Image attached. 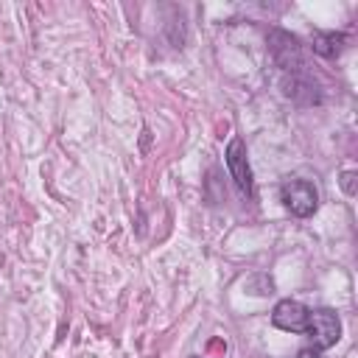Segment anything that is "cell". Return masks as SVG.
Segmentation results:
<instances>
[{
    "instance_id": "5",
    "label": "cell",
    "mask_w": 358,
    "mask_h": 358,
    "mask_svg": "<svg viewBox=\"0 0 358 358\" xmlns=\"http://www.w3.org/2000/svg\"><path fill=\"white\" fill-rule=\"evenodd\" d=\"M227 168L235 179V185L243 190V193H252V168H249V159H246V143L241 137H232L229 145H227Z\"/></svg>"
},
{
    "instance_id": "4",
    "label": "cell",
    "mask_w": 358,
    "mask_h": 358,
    "mask_svg": "<svg viewBox=\"0 0 358 358\" xmlns=\"http://www.w3.org/2000/svg\"><path fill=\"white\" fill-rule=\"evenodd\" d=\"M308 308L296 299H280L271 310V324L285 330V333H305L308 327Z\"/></svg>"
},
{
    "instance_id": "1",
    "label": "cell",
    "mask_w": 358,
    "mask_h": 358,
    "mask_svg": "<svg viewBox=\"0 0 358 358\" xmlns=\"http://www.w3.org/2000/svg\"><path fill=\"white\" fill-rule=\"evenodd\" d=\"M280 199H282L285 210L296 218H308L319 207V193L308 179H285L280 187Z\"/></svg>"
},
{
    "instance_id": "6",
    "label": "cell",
    "mask_w": 358,
    "mask_h": 358,
    "mask_svg": "<svg viewBox=\"0 0 358 358\" xmlns=\"http://www.w3.org/2000/svg\"><path fill=\"white\" fill-rule=\"evenodd\" d=\"M344 45H347V36L344 34H336V31H316L313 34V42H310L313 53H319L324 59H336L344 50Z\"/></svg>"
},
{
    "instance_id": "8",
    "label": "cell",
    "mask_w": 358,
    "mask_h": 358,
    "mask_svg": "<svg viewBox=\"0 0 358 358\" xmlns=\"http://www.w3.org/2000/svg\"><path fill=\"white\" fill-rule=\"evenodd\" d=\"M296 358H322V352H319V350H313V347H305V350H299V352H296Z\"/></svg>"
},
{
    "instance_id": "2",
    "label": "cell",
    "mask_w": 358,
    "mask_h": 358,
    "mask_svg": "<svg viewBox=\"0 0 358 358\" xmlns=\"http://www.w3.org/2000/svg\"><path fill=\"white\" fill-rule=\"evenodd\" d=\"M313 350H330L336 347V341L341 338V319L338 313L327 310V308H319V310H310L308 313V327H305Z\"/></svg>"
},
{
    "instance_id": "3",
    "label": "cell",
    "mask_w": 358,
    "mask_h": 358,
    "mask_svg": "<svg viewBox=\"0 0 358 358\" xmlns=\"http://www.w3.org/2000/svg\"><path fill=\"white\" fill-rule=\"evenodd\" d=\"M268 48H271V56L274 62L285 70V73H302V45L294 34H285V31H271L268 34Z\"/></svg>"
},
{
    "instance_id": "7",
    "label": "cell",
    "mask_w": 358,
    "mask_h": 358,
    "mask_svg": "<svg viewBox=\"0 0 358 358\" xmlns=\"http://www.w3.org/2000/svg\"><path fill=\"white\" fill-rule=\"evenodd\" d=\"M341 187H344L347 196H355L358 193V173L355 171H344L341 173Z\"/></svg>"
},
{
    "instance_id": "9",
    "label": "cell",
    "mask_w": 358,
    "mask_h": 358,
    "mask_svg": "<svg viewBox=\"0 0 358 358\" xmlns=\"http://www.w3.org/2000/svg\"><path fill=\"white\" fill-rule=\"evenodd\" d=\"M193 358H196V355H193Z\"/></svg>"
}]
</instances>
